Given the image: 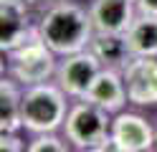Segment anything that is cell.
<instances>
[{
    "label": "cell",
    "instance_id": "cell-7",
    "mask_svg": "<svg viewBox=\"0 0 157 152\" xmlns=\"http://www.w3.org/2000/svg\"><path fill=\"white\" fill-rule=\"evenodd\" d=\"M112 139L117 145V152H147L157 150L155 129L142 114L134 111H119L112 119Z\"/></svg>",
    "mask_w": 157,
    "mask_h": 152
},
{
    "label": "cell",
    "instance_id": "cell-6",
    "mask_svg": "<svg viewBox=\"0 0 157 152\" xmlns=\"http://www.w3.org/2000/svg\"><path fill=\"white\" fill-rule=\"evenodd\" d=\"M129 104L157 107V56H132L122 66Z\"/></svg>",
    "mask_w": 157,
    "mask_h": 152
},
{
    "label": "cell",
    "instance_id": "cell-18",
    "mask_svg": "<svg viewBox=\"0 0 157 152\" xmlns=\"http://www.w3.org/2000/svg\"><path fill=\"white\" fill-rule=\"evenodd\" d=\"M155 142H157V124H155Z\"/></svg>",
    "mask_w": 157,
    "mask_h": 152
},
{
    "label": "cell",
    "instance_id": "cell-8",
    "mask_svg": "<svg viewBox=\"0 0 157 152\" xmlns=\"http://www.w3.org/2000/svg\"><path fill=\"white\" fill-rule=\"evenodd\" d=\"M84 99L99 104L101 109L109 111V114H119V111L124 109V104L129 101V96H127V86H124V76H122V68L104 66V68L99 71V76L94 79V84L89 86V91H86Z\"/></svg>",
    "mask_w": 157,
    "mask_h": 152
},
{
    "label": "cell",
    "instance_id": "cell-12",
    "mask_svg": "<svg viewBox=\"0 0 157 152\" xmlns=\"http://www.w3.org/2000/svg\"><path fill=\"white\" fill-rule=\"evenodd\" d=\"M89 51L99 58L101 66H109V68H122L132 58V51H129V43H127L124 33H104V30H96L91 36Z\"/></svg>",
    "mask_w": 157,
    "mask_h": 152
},
{
    "label": "cell",
    "instance_id": "cell-17",
    "mask_svg": "<svg viewBox=\"0 0 157 152\" xmlns=\"http://www.w3.org/2000/svg\"><path fill=\"white\" fill-rule=\"evenodd\" d=\"M8 3H18V5H23V8H33L36 3H41V0H8Z\"/></svg>",
    "mask_w": 157,
    "mask_h": 152
},
{
    "label": "cell",
    "instance_id": "cell-13",
    "mask_svg": "<svg viewBox=\"0 0 157 152\" xmlns=\"http://www.w3.org/2000/svg\"><path fill=\"white\" fill-rule=\"evenodd\" d=\"M124 36L132 56H157V15L137 13Z\"/></svg>",
    "mask_w": 157,
    "mask_h": 152
},
{
    "label": "cell",
    "instance_id": "cell-5",
    "mask_svg": "<svg viewBox=\"0 0 157 152\" xmlns=\"http://www.w3.org/2000/svg\"><path fill=\"white\" fill-rule=\"evenodd\" d=\"M101 68L104 66L99 64V58H96L89 48L76 51V53L63 56V61L58 64L56 84L68 94V99H84Z\"/></svg>",
    "mask_w": 157,
    "mask_h": 152
},
{
    "label": "cell",
    "instance_id": "cell-19",
    "mask_svg": "<svg viewBox=\"0 0 157 152\" xmlns=\"http://www.w3.org/2000/svg\"><path fill=\"white\" fill-rule=\"evenodd\" d=\"M48 3H56V0H48Z\"/></svg>",
    "mask_w": 157,
    "mask_h": 152
},
{
    "label": "cell",
    "instance_id": "cell-11",
    "mask_svg": "<svg viewBox=\"0 0 157 152\" xmlns=\"http://www.w3.org/2000/svg\"><path fill=\"white\" fill-rule=\"evenodd\" d=\"M23 129V84L13 76L0 81V132H21Z\"/></svg>",
    "mask_w": 157,
    "mask_h": 152
},
{
    "label": "cell",
    "instance_id": "cell-10",
    "mask_svg": "<svg viewBox=\"0 0 157 152\" xmlns=\"http://www.w3.org/2000/svg\"><path fill=\"white\" fill-rule=\"evenodd\" d=\"M89 13L96 30L127 33V28L132 25V20L140 10H137V0H94Z\"/></svg>",
    "mask_w": 157,
    "mask_h": 152
},
{
    "label": "cell",
    "instance_id": "cell-9",
    "mask_svg": "<svg viewBox=\"0 0 157 152\" xmlns=\"http://www.w3.org/2000/svg\"><path fill=\"white\" fill-rule=\"evenodd\" d=\"M36 30H38V25L31 23V8L8 3V0L0 3V48H3V53L21 46Z\"/></svg>",
    "mask_w": 157,
    "mask_h": 152
},
{
    "label": "cell",
    "instance_id": "cell-1",
    "mask_svg": "<svg viewBox=\"0 0 157 152\" xmlns=\"http://www.w3.org/2000/svg\"><path fill=\"white\" fill-rule=\"evenodd\" d=\"M38 33L56 56H68L89 48L96 28L89 10L68 0H56L38 20Z\"/></svg>",
    "mask_w": 157,
    "mask_h": 152
},
{
    "label": "cell",
    "instance_id": "cell-4",
    "mask_svg": "<svg viewBox=\"0 0 157 152\" xmlns=\"http://www.w3.org/2000/svg\"><path fill=\"white\" fill-rule=\"evenodd\" d=\"M112 119L109 111L89 99H74L63 122V137L76 150H94L109 137Z\"/></svg>",
    "mask_w": 157,
    "mask_h": 152
},
{
    "label": "cell",
    "instance_id": "cell-16",
    "mask_svg": "<svg viewBox=\"0 0 157 152\" xmlns=\"http://www.w3.org/2000/svg\"><path fill=\"white\" fill-rule=\"evenodd\" d=\"M137 10H140V13L157 15V0H137Z\"/></svg>",
    "mask_w": 157,
    "mask_h": 152
},
{
    "label": "cell",
    "instance_id": "cell-2",
    "mask_svg": "<svg viewBox=\"0 0 157 152\" xmlns=\"http://www.w3.org/2000/svg\"><path fill=\"white\" fill-rule=\"evenodd\" d=\"M68 114V94L58 84L23 86V129L31 134L63 129Z\"/></svg>",
    "mask_w": 157,
    "mask_h": 152
},
{
    "label": "cell",
    "instance_id": "cell-3",
    "mask_svg": "<svg viewBox=\"0 0 157 152\" xmlns=\"http://www.w3.org/2000/svg\"><path fill=\"white\" fill-rule=\"evenodd\" d=\"M5 66H8V76H13L23 86L43 84L51 76H56V68H58L53 48L41 38L38 30L28 41H23L21 46L8 51L5 53Z\"/></svg>",
    "mask_w": 157,
    "mask_h": 152
},
{
    "label": "cell",
    "instance_id": "cell-15",
    "mask_svg": "<svg viewBox=\"0 0 157 152\" xmlns=\"http://www.w3.org/2000/svg\"><path fill=\"white\" fill-rule=\"evenodd\" d=\"M28 145L18 137V132H0V150L10 152V150H25Z\"/></svg>",
    "mask_w": 157,
    "mask_h": 152
},
{
    "label": "cell",
    "instance_id": "cell-14",
    "mask_svg": "<svg viewBox=\"0 0 157 152\" xmlns=\"http://www.w3.org/2000/svg\"><path fill=\"white\" fill-rule=\"evenodd\" d=\"M28 150L31 152H68L71 142L66 137H58L56 132H41V134H33V139L28 142Z\"/></svg>",
    "mask_w": 157,
    "mask_h": 152
}]
</instances>
